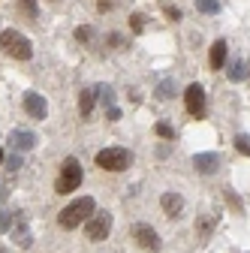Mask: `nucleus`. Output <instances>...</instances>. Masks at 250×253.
<instances>
[{
    "label": "nucleus",
    "mask_w": 250,
    "mask_h": 253,
    "mask_svg": "<svg viewBox=\"0 0 250 253\" xmlns=\"http://www.w3.org/2000/svg\"><path fill=\"white\" fill-rule=\"evenodd\" d=\"M93 199L90 196H82V199H76V202H70L64 211L57 214V223L64 226V229H76V226H82L84 220H90L93 217Z\"/></svg>",
    "instance_id": "f257e3e1"
},
{
    "label": "nucleus",
    "mask_w": 250,
    "mask_h": 253,
    "mask_svg": "<svg viewBox=\"0 0 250 253\" xmlns=\"http://www.w3.org/2000/svg\"><path fill=\"white\" fill-rule=\"evenodd\" d=\"M0 48L15 60H30V54H34L30 40L24 34H18V30H0Z\"/></svg>",
    "instance_id": "f03ea898"
},
{
    "label": "nucleus",
    "mask_w": 250,
    "mask_h": 253,
    "mask_svg": "<svg viewBox=\"0 0 250 253\" xmlns=\"http://www.w3.org/2000/svg\"><path fill=\"white\" fill-rule=\"evenodd\" d=\"M130 163H133V157H130L127 148H103V151H97V166L106 169V172H124Z\"/></svg>",
    "instance_id": "7ed1b4c3"
},
{
    "label": "nucleus",
    "mask_w": 250,
    "mask_h": 253,
    "mask_svg": "<svg viewBox=\"0 0 250 253\" xmlns=\"http://www.w3.org/2000/svg\"><path fill=\"white\" fill-rule=\"evenodd\" d=\"M82 187V163L76 157H67L64 166H60V175H57V193H73V190Z\"/></svg>",
    "instance_id": "20e7f679"
},
{
    "label": "nucleus",
    "mask_w": 250,
    "mask_h": 253,
    "mask_svg": "<svg viewBox=\"0 0 250 253\" xmlns=\"http://www.w3.org/2000/svg\"><path fill=\"white\" fill-rule=\"evenodd\" d=\"M84 232H87L90 241H103V238L112 232V214H109V211H93V217L87 220Z\"/></svg>",
    "instance_id": "39448f33"
},
{
    "label": "nucleus",
    "mask_w": 250,
    "mask_h": 253,
    "mask_svg": "<svg viewBox=\"0 0 250 253\" xmlns=\"http://www.w3.org/2000/svg\"><path fill=\"white\" fill-rule=\"evenodd\" d=\"M184 106H187V112H190L193 118L205 115V90H202V84H190L184 90Z\"/></svg>",
    "instance_id": "423d86ee"
},
{
    "label": "nucleus",
    "mask_w": 250,
    "mask_h": 253,
    "mask_svg": "<svg viewBox=\"0 0 250 253\" xmlns=\"http://www.w3.org/2000/svg\"><path fill=\"white\" fill-rule=\"evenodd\" d=\"M24 112L34 118V121H45L48 118V103L40 97V93L30 90V93H24Z\"/></svg>",
    "instance_id": "0eeeda50"
},
{
    "label": "nucleus",
    "mask_w": 250,
    "mask_h": 253,
    "mask_svg": "<svg viewBox=\"0 0 250 253\" xmlns=\"http://www.w3.org/2000/svg\"><path fill=\"white\" fill-rule=\"evenodd\" d=\"M133 238H136L139 247H145V250H160V235H157V229L148 226V223H139V226L133 229Z\"/></svg>",
    "instance_id": "6e6552de"
},
{
    "label": "nucleus",
    "mask_w": 250,
    "mask_h": 253,
    "mask_svg": "<svg viewBox=\"0 0 250 253\" xmlns=\"http://www.w3.org/2000/svg\"><path fill=\"white\" fill-rule=\"evenodd\" d=\"M37 142H40V139L30 133V130H12V133H9V145H12L15 151H34Z\"/></svg>",
    "instance_id": "1a4fd4ad"
},
{
    "label": "nucleus",
    "mask_w": 250,
    "mask_h": 253,
    "mask_svg": "<svg viewBox=\"0 0 250 253\" xmlns=\"http://www.w3.org/2000/svg\"><path fill=\"white\" fill-rule=\"evenodd\" d=\"M193 166H196V172H202V175H214L217 172V166H220V157L217 154H196L193 157Z\"/></svg>",
    "instance_id": "9d476101"
},
{
    "label": "nucleus",
    "mask_w": 250,
    "mask_h": 253,
    "mask_svg": "<svg viewBox=\"0 0 250 253\" xmlns=\"http://www.w3.org/2000/svg\"><path fill=\"white\" fill-rule=\"evenodd\" d=\"M208 63H211V70H223V63H226V40H217V42L211 45Z\"/></svg>",
    "instance_id": "9b49d317"
},
{
    "label": "nucleus",
    "mask_w": 250,
    "mask_h": 253,
    "mask_svg": "<svg viewBox=\"0 0 250 253\" xmlns=\"http://www.w3.org/2000/svg\"><path fill=\"white\" fill-rule=\"evenodd\" d=\"M160 205H163L166 217H178V214H181V208H184V199H181L178 193H163Z\"/></svg>",
    "instance_id": "f8f14e48"
},
{
    "label": "nucleus",
    "mask_w": 250,
    "mask_h": 253,
    "mask_svg": "<svg viewBox=\"0 0 250 253\" xmlns=\"http://www.w3.org/2000/svg\"><path fill=\"white\" fill-rule=\"evenodd\" d=\"M12 226H15V229H9V232H12L15 244H18V247H30V232H27V223H24V220L18 217Z\"/></svg>",
    "instance_id": "ddd939ff"
},
{
    "label": "nucleus",
    "mask_w": 250,
    "mask_h": 253,
    "mask_svg": "<svg viewBox=\"0 0 250 253\" xmlns=\"http://www.w3.org/2000/svg\"><path fill=\"white\" fill-rule=\"evenodd\" d=\"M93 100H97V90H82L79 93V112H82V118H87L93 112Z\"/></svg>",
    "instance_id": "4468645a"
},
{
    "label": "nucleus",
    "mask_w": 250,
    "mask_h": 253,
    "mask_svg": "<svg viewBox=\"0 0 250 253\" xmlns=\"http://www.w3.org/2000/svg\"><path fill=\"white\" fill-rule=\"evenodd\" d=\"M214 226H217V217H214V214H205V217H199V220H196V232H199L202 238H208Z\"/></svg>",
    "instance_id": "2eb2a0df"
},
{
    "label": "nucleus",
    "mask_w": 250,
    "mask_h": 253,
    "mask_svg": "<svg viewBox=\"0 0 250 253\" xmlns=\"http://www.w3.org/2000/svg\"><path fill=\"white\" fill-rule=\"evenodd\" d=\"M175 90H178V87H175V82H172V79H166V82H160V84H157V97H160V100H172V97H175Z\"/></svg>",
    "instance_id": "dca6fc26"
},
{
    "label": "nucleus",
    "mask_w": 250,
    "mask_h": 253,
    "mask_svg": "<svg viewBox=\"0 0 250 253\" xmlns=\"http://www.w3.org/2000/svg\"><path fill=\"white\" fill-rule=\"evenodd\" d=\"M97 97H100L103 106H109V109L115 106V90H112L109 84H100V87H97Z\"/></svg>",
    "instance_id": "f3484780"
},
{
    "label": "nucleus",
    "mask_w": 250,
    "mask_h": 253,
    "mask_svg": "<svg viewBox=\"0 0 250 253\" xmlns=\"http://www.w3.org/2000/svg\"><path fill=\"white\" fill-rule=\"evenodd\" d=\"M229 79H232V82H241V79H247V63H244V60H235L232 67H229Z\"/></svg>",
    "instance_id": "a211bd4d"
},
{
    "label": "nucleus",
    "mask_w": 250,
    "mask_h": 253,
    "mask_svg": "<svg viewBox=\"0 0 250 253\" xmlns=\"http://www.w3.org/2000/svg\"><path fill=\"white\" fill-rule=\"evenodd\" d=\"M196 9L205 12V15H217L220 12V3H217V0H196Z\"/></svg>",
    "instance_id": "6ab92c4d"
},
{
    "label": "nucleus",
    "mask_w": 250,
    "mask_h": 253,
    "mask_svg": "<svg viewBox=\"0 0 250 253\" xmlns=\"http://www.w3.org/2000/svg\"><path fill=\"white\" fill-rule=\"evenodd\" d=\"M18 6H21V15H27V18H37L40 15L37 0H18Z\"/></svg>",
    "instance_id": "aec40b11"
},
{
    "label": "nucleus",
    "mask_w": 250,
    "mask_h": 253,
    "mask_svg": "<svg viewBox=\"0 0 250 253\" xmlns=\"http://www.w3.org/2000/svg\"><path fill=\"white\" fill-rule=\"evenodd\" d=\"M235 151H238V154H244V157H250V136H244V133H241V136L235 139Z\"/></svg>",
    "instance_id": "412c9836"
},
{
    "label": "nucleus",
    "mask_w": 250,
    "mask_h": 253,
    "mask_svg": "<svg viewBox=\"0 0 250 253\" xmlns=\"http://www.w3.org/2000/svg\"><path fill=\"white\" fill-rule=\"evenodd\" d=\"M12 223H15V217H12V214H6V211H0V232H9V229H12Z\"/></svg>",
    "instance_id": "4be33fe9"
},
{
    "label": "nucleus",
    "mask_w": 250,
    "mask_h": 253,
    "mask_svg": "<svg viewBox=\"0 0 250 253\" xmlns=\"http://www.w3.org/2000/svg\"><path fill=\"white\" fill-rule=\"evenodd\" d=\"M130 24H133L136 34H142V30H145V15H142V12H133V15H130Z\"/></svg>",
    "instance_id": "5701e85b"
},
{
    "label": "nucleus",
    "mask_w": 250,
    "mask_h": 253,
    "mask_svg": "<svg viewBox=\"0 0 250 253\" xmlns=\"http://www.w3.org/2000/svg\"><path fill=\"white\" fill-rule=\"evenodd\" d=\"M157 136H163V139H169V142H172V139H175V130H172L169 124H157Z\"/></svg>",
    "instance_id": "b1692460"
},
{
    "label": "nucleus",
    "mask_w": 250,
    "mask_h": 253,
    "mask_svg": "<svg viewBox=\"0 0 250 253\" xmlns=\"http://www.w3.org/2000/svg\"><path fill=\"white\" fill-rule=\"evenodd\" d=\"M90 37H93V30H90V27H76V40H79V42H87Z\"/></svg>",
    "instance_id": "393cba45"
},
{
    "label": "nucleus",
    "mask_w": 250,
    "mask_h": 253,
    "mask_svg": "<svg viewBox=\"0 0 250 253\" xmlns=\"http://www.w3.org/2000/svg\"><path fill=\"white\" fill-rule=\"evenodd\" d=\"M18 166H21V157H18V154H12L9 160H6V169H9V172H15Z\"/></svg>",
    "instance_id": "a878e982"
},
{
    "label": "nucleus",
    "mask_w": 250,
    "mask_h": 253,
    "mask_svg": "<svg viewBox=\"0 0 250 253\" xmlns=\"http://www.w3.org/2000/svg\"><path fill=\"white\" fill-rule=\"evenodd\" d=\"M166 18H172V21H181V12H178L175 6H166Z\"/></svg>",
    "instance_id": "bb28decb"
},
{
    "label": "nucleus",
    "mask_w": 250,
    "mask_h": 253,
    "mask_svg": "<svg viewBox=\"0 0 250 253\" xmlns=\"http://www.w3.org/2000/svg\"><path fill=\"white\" fill-rule=\"evenodd\" d=\"M109 121H121V109H118V106L109 109Z\"/></svg>",
    "instance_id": "cd10ccee"
},
{
    "label": "nucleus",
    "mask_w": 250,
    "mask_h": 253,
    "mask_svg": "<svg viewBox=\"0 0 250 253\" xmlns=\"http://www.w3.org/2000/svg\"><path fill=\"white\" fill-rule=\"evenodd\" d=\"M6 196H9V190H6V187H0V205L6 202Z\"/></svg>",
    "instance_id": "c85d7f7f"
},
{
    "label": "nucleus",
    "mask_w": 250,
    "mask_h": 253,
    "mask_svg": "<svg viewBox=\"0 0 250 253\" xmlns=\"http://www.w3.org/2000/svg\"><path fill=\"white\" fill-rule=\"evenodd\" d=\"M0 163H3V151H0Z\"/></svg>",
    "instance_id": "c756f323"
},
{
    "label": "nucleus",
    "mask_w": 250,
    "mask_h": 253,
    "mask_svg": "<svg viewBox=\"0 0 250 253\" xmlns=\"http://www.w3.org/2000/svg\"><path fill=\"white\" fill-rule=\"evenodd\" d=\"M247 70H250V63H247ZM247 79H250V73H247Z\"/></svg>",
    "instance_id": "7c9ffc66"
}]
</instances>
